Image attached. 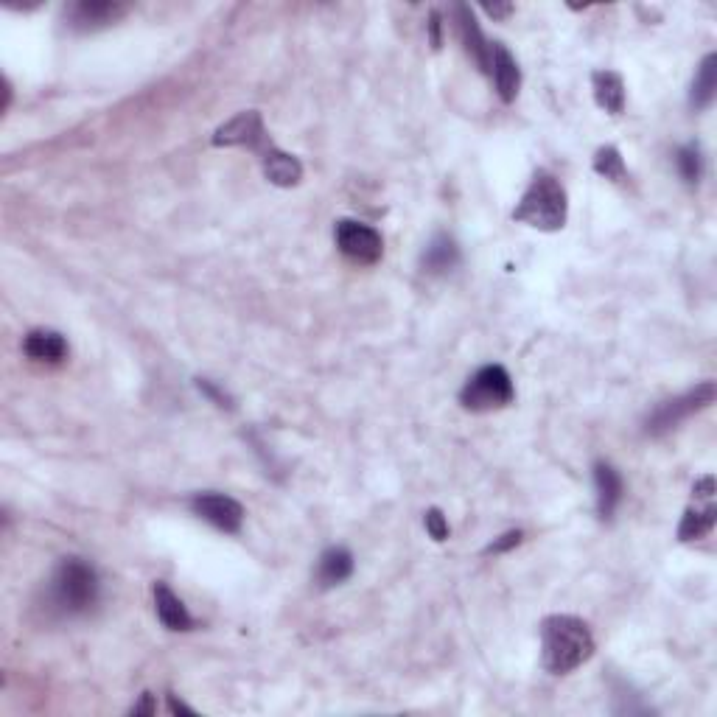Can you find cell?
<instances>
[{
    "instance_id": "6",
    "label": "cell",
    "mask_w": 717,
    "mask_h": 717,
    "mask_svg": "<svg viewBox=\"0 0 717 717\" xmlns=\"http://www.w3.org/2000/svg\"><path fill=\"white\" fill-rule=\"evenodd\" d=\"M334 239H337L339 253L345 255L353 264H379L381 255H384V239L376 227L362 225L356 219H342L337 222L334 230Z\"/></svg>"
},
{
    "instance_id": "25",
    "label": "cell",
    "mask_w": 717,
    "mask_h": 717,
    "mask_svg": "<svg viewBox=\"0 0 717 717\" xmlns=\"http://www.w3.org/2000/svg\"><path fill=\"white\" fill-rule=\"evenodd\" d=\"M155 709L157 706H155V698H152V692H143L141 703H135L129 712H132V715H155Z\"/></svg>"
},
{
    "instance_id": "21",
    "label": "cell",
    "mask_w": 717,
    "mask_h": 717,
    "mask_svg": "<svg viewBox=\"0 0 717 717\" xmlns=\"http://www.w3.org/2000/svg\"><path fill=\"white\" fill-rule=\"evenodd\" d=\"M594 171L605 177V180H611V183H625L628 180V169H625V160L619 155L617 146H603V149H597V155H594Z\"/></svg>"
},
{
    "instance_id": "23",
    "label": "cell",
    "mask_w": 717,
    "mask_h": 717,
    "mask_svg": "<svg viewBox=\"0 0 717 717\" xmlns=\"http://www.w3.org/2000/svg\"><path fill=\"white\" fill-rule=\"evenodd\" d=\"M423 524H426V533L432 535L435 541H446V538H449V521H446V516H443L437 507H432V510L426 513Z\"/></svg>"
},
{
    "instance_id": "4",
    "label": "cell",
    "mask_w": 717,
    "mask_h": 717,
    "mask_svg": "<svg viewBox=\"0 0 717 717\" xmlns=\"http://www.w3.org/2000/svg\"><path fill=\"white\" fill-rule=\"evenodd\" d=\"M513 398H516V387L502 365L479 367L460 390V404L468 412H493V409L507 407Z\"/></svg>"
},
{
    "instance_id": "28",
    "label": "cell",
    "mask_w": 717,
    "mask_h": 717,
    "mask_svg": "<svg viewBox=\"0 0 717 717\" xmlns=\"http://www.w3.org/2000/svg\"><path fill=\"white\" fill-rule=\"evenodd\" d=\"M169 709L174 712V715H180V712H183V715H194V709H191V706H185L183 701H177V695H169Z\"/></svg>"
},
{
    "instance_id": "2",
    "label": "cell",
    "mask_w": 717,
    "mask_h": 717,
    "mask_svg": "<svg viewBox=\"0 0 717 717\" xmlns=\"http://www.w3.org/2000/svg\"><path fill=\"white\" fill-rule=\"evenodd\" d=\"M566 216H569V199L563 185L547 174V171H538L533 177L530 188L521 194L519 205L513 211V219L519 225L533 227V230H544V233H555L566 225Z\"/></svg>"
},
{
    "instance_id": "12",
    "label": "cell",
    "mask_w": 717,
    "mask_h": 717,
    "mask_svg": "<svg viewBox=\"0 0 717 717\" xmlns=\"http://www.w3.org/2000/svg\"><path fill=\"white\" fill-rule=\"evenodd\" d=\"M23 353L31 362L40 365H59L68 359V342L59 331H48V328H34L23 339Z\"/></svg>"
},
{
    "instance_id": "19",
    "label": "cell",
    "mask_w": 717,
    "mask_h": 717,
    "mask_svg": "<svg viewBox=\"0 0 717 717\" xmlns=\"http://www.w3.org/2000/svg\"><path fill=\"white\" fill-rule=\"evenodd\" d=\"M717 90V57L715 54H706L701 62V68L695 73V82H692V107L695 110H706L712 99H715Z\"/></svg>"
},
{
    "instance_id": "29",
    "label": "cell",
    "mask_w": 717,
    "mask_h": 717,
    "mask_svg": "<svg viewBox=\"0 0 717 717\" xmlns=\"http://www.w3.org/2000/svg\"><path fill=\"white\" fill-rule=\"evenodd\" d=\"M485 12L491 17H507L513 15V6L510 3H505V6H485Z\"/></svg>"
},
{
    "instance_id": "17",
    "label": "cell",
    "mask_w": 717,
    "mask_h": 717,
    "mask_svg": "<svg viewBox=\"0 0 717 717\" xmlns=\"http://www.w3.org/2000/svg\"><path fill=\"white\" fill-rule=\"evenodd\" d=\"M457 264H460V247L454 244V239L443 236V233L429 241L421 255V267L429 275H446Z\"/></svg>"
},
{
    "instance_id": "26",
    "label": "cell",
    "mask_w": 717,
    "mask_h": 717,
    "mask_svg": "<svg viewBox=\"0 0 717 717\" xmlns=\"http://www.w3.org/2000/svg\"><path fill=\"white\" fill-rule=\"evenodd\" d=\"M199 390L208 395V398H213V401H216L219 407H227V395L222 393V390H216L211 381H205V379L199 381Z\"/></svg>"
},
{
    "instance_id": "27",
    "label": "cell",
    "mask_w": 717,
    "mask_h": 717,
    "mask_svg": "<svg viewBox=\"0 0 717 717\" xmlns=\"http://www.w3.org/2000/svg\"><path fill=\"white\" fill-rule=\"evenodd\" d=\"M440 15L437 12H432V17H429V40H432V48H440V43H443V37H440Z\"/></svg>"
},
{
    "instance_id": "22",
    "label": "cell",
    "mask_w": 717,
    "mask_h": 717,
    "mask_svg": "<svg viewBox=\"0 0 717 717\" xmlns=\"http://www.w3.org/2000/svg\"><path fill=\"white\" fill-rule=\"evenodd\" d=\"M675 166H678V174L687 180L689 185H698L703 174V157L698 143H687L675 152Z\"/></svg>"
},
{
    "instance_id": "8",
    "label": "cell",
    "mask_w": 717,
    "mask_h": 717,
    "mask_svg": "<svg viewBox=\"0 0 717 717\" xmlns=\"http://www.w3.org/2000/svg\"><path fill=\"white\" fill-rule=\"evenodd\" d=\"M213 146H247V149H253V152L261 155L267 149V129H264L261 113L247 110V113L230 118L227 124L216 129Z\"/></svg>"
},
{
    "instance_id": "16",
    "label": "cell",
    "mask_w": 717,
    "mask_h": 717,
    "mask_svg": "<svg viewBox=\"0 0 717 717\" xmlns=\"http://www.w3.org/2000/svg\"><path fill=\"white\" fill-rule=\"evenodd\" d=\"M591 87H594V101L600 104V110L611 115H619L625 110V82L614 71H594L591 73Z\"/></svg>"
},
{
    "instance_id": "7",
    "label": "cell",
    "mask_w": 717,
    "mask_h": 717,
    "mask_svg": "<svg viewBox=\"0 0 717 717\" xmlns=\"http://www.w3.org/2000/svg\"><path fill=\"white\" fill-rule=\"evenodd\" d=\"M191 510H194V516L208 521L211 527L222 530V533H239L241 524H244V507H241V502H236L233 496H225V493H197L191 499Z\"/></svg>"
},
{
    "instance_id": "3",
    "label": "cell",
    "mask_w": 717,
    "mask_h": 717,
    "mask_svg": "<svg viewBox=\"0 0 717 717\" xmlns=\"http://www.w3.org/2000/svg\"><path fill=\"white\" fill-rule=\"evenodd\" d=\"M99 591V572L90 563L82 558H65L59 561L57 572L51 577L48 597L59 614L76 617V614H87L99 603Z\"/></svg>"
},
{
    "instance_id": "18",
    "label": "cell",
    "mask_w": 717,
    "mask_h": 717,
    "mask_svg": "<svg viewBox=\"0 0 717 717\" xmlns=\"http://www.w3.org/2000/svg\"><path fill=\"white\" fill-rule=\"evenodd\" d=\"M353 575V555L345 547H331L325 549L323 558L317 563V580L323 589L339 586Z\"/></svg>"
},
{
    "instance_id": "10",
    "label": "cell",
    "mask_w": 717,
    "mask_h": 717,
    "mask_svg": "<svg viewBox=\"0 0 717 717\" xmlns=\"http://www.w3.org/2000/svg\"><path fill=\"white\" fill-rule=\"evenodd\" d=\"M127 15V6L121 3H110V0H82L68 9V23L73 29L87 31V29H101V26H110L118 17Z\"/></svg>"
},
{
    "instance_id": "13",
    "label": "cell",
    "mask_w": 717,
    "mask_h": 717,
    "mask_svg": "<svg viewBox=\"0 0 717 717\" xmlns=\"http://www.w3.org/2000/svg\"><path fill=\"white\" fill-rule=\"evenodd\" d=\"M594 488H597V513L600 519H611L617 513L619 502H622V477L611 463H597L594 465Z\"/></svg>"
},
{
    "instance_id": "11",
    "label": "cell",
    "mask_w": 717,
    "mask_h": 717,
    "mask_svg": "<svg viewBox=\"0 0 717 717\" xmlns=\"http://www.w3.org/2000/svg\"><path fill=\"white\" fill-rule=\"evenodd\" d=\"M454 17H457V29H460V40H463L468 57L479 65V71L488 73V62H491V43L485 40V34L479 29L477 15L471 12V6H454Z\"/></svg>"
},
{
    "instance_id": "9",
    "label": "cell",
    "mask_w": 717,
    "mask_h": 717,
    "mask_svg": "<svg viewBox=\"0 0 717 717\" xmlns=\"http://www.w3.org/2000/svg\"><path fill=\"white\" fill-rule=\"evenodd\" d=\"M488 76L496 85V93L502 101H513L519 96L521 71L519 62L507 51L502 43H491V62H488Z\"/></svg>"
},
{
    "instance_id": "24",
    "label": "cell",
    "mask_w": 717,
    "mask_h": 717,
    "mask_svg": "<svg viewBox=\"0 0 717 717\" xmlns=\"http://www.w3.org/2000/svg\"><path fill=\"white\" fill-rule=\"evenodd\" d=\"M519 544H521V530H510V533L499 535L493 544H488V547H485V552H488V555H502V552L519 547Z\"/></svg>"
},
{
    "instance_id": "1",
    "label": "cell",
    "mask_w": 717,
    "mask_h": 717,
    "mask_svg": "<svg viewBox=\"0 0 717 717\" xmlns=\"http://www.w3.org/2000/svg\"><path fill=\"white\" fill-rule=\"evenodd\" d=\"M594 656V636L583 619L555 614L541 622V664L552 675H569Z\"/></svg>"
},
{
    "instance_id": "5",
    "label": "cell",
    "mask_w": 717,
    "mask_h": 717,
    "mask_svg": "<svg viewBox=\"0 0 717 717\" xmlns=\"http://www.w3.org/2000/svg\"><path fill=\"white\" fill-rule=\"evenodd\" d=\"M712 401H715V381H703L695 390L664 401V404H659V407L653 409V415L647 418V435H664V432H670V429H675L681 421H687L692 412L709 407Z\"/></svg>"
},
{
    "instance_id": "14",
    "label": "cell",
    "mask_w": 717,
    "mask_h": 717,
    "mask_svg": "<svg viewBox=\"0 0 717 717\" xmlns=\"http://www.w3.org/2000/svg\"><path fill=\"white\" fill-rule=\"evenodd\" d=\"M261 166L267 174L269 183L281 185V188H292L303 180V166L295 155H286L278 146L269 143L267 149L261 152Z\"/></svg>"
},
{
    "instance_id": "20",
    "label": "cell",
    "mask_w": 717,
    "mask_h": 717,
    "mask_svg": "<svg viewBox=\"0 0 717 717\" xmlns=\"http://www.w3.org/2000/svg\"><path fill=\"white\" fill-rule=\"evenodd\" d=\"M715 519H717V510L712 502H706V507H689L687 513H684V519L678 524V541H698V538H706V535L712 533V527H715Z\"/></svg>"
},
{
    "instance_id": "15",
    "label": "cell",
    "mask_w": 717,
    "mask_h": 717,
    "mask_svg": "<svg viewBox=\"0 0 717 717\" xmlns=\"http://www.w3.org/2000/svg\"><path fill=\"white\" fill-rule=\"evenodd\" d=\"M155 611L157 619H160L169 631H191V628H194V617L188 614L183 600H180L166 583H155Z\"/></svg>"
}]
</instances>
